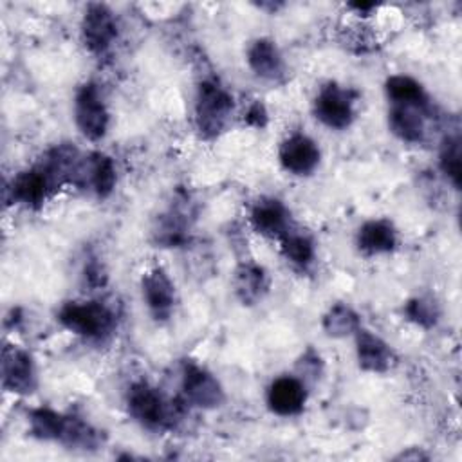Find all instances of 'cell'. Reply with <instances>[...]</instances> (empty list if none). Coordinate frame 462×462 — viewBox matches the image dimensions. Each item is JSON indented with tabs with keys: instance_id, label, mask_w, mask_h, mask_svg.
Segmentation results:
<instances>
[{
	"instance_id": "29",
	"label": "cell",
	"mask_w": 462,
	"mask_h": 462,
	"mask_svg": "<svg viewBox=\"0 0 462 462\" xmlns=\"http://www.w3.org/2000/svg\"><path fill=\"white\" fill-rule=\"evenodd\" d=\"M85 282L92 287H97V285H103L105 283V273L101 269V265L97 262H88L85 265V274H83Z\"/></svg>"
},
{
	"instance_id": "1",
	"label": "cell",
	"mask_w": 462,
	"mask_h": 462,
	"mask_svg": "<svg viewBox=\"0 0 462 462\" xmlns=\"http://www.w3.org/2000/svg\"><path fill=\"white\" fill-rule=\"evenodd\" d=\"M58 321L72 334L103 341L116 328V314L101 301H67L58 310Z\"/></svg>"
},
{
	"instance_id": "17",
	"label": "cell",
	"mask_w": 462,
	"mask_h": 462,
	"mask_svg": "<svg viewBox=\"0 0 462 462\" xmlns=\"http://www.w3.org/2000/svg\"><path fill=\"white\" fill-rule=\"evenodd\" d=\"M356 245L365 254H386L397 245V231L390 220H366L356 233Z\"/></svg>"
},
{
	"instance_id": "10",
	"label": "cell",
	"mask_w": 462,
	"mask_h": 462,
	"mask_svg": "<svg viewBox=\"0 0 462 462\" xmlns=\"http://www.w3.org/2000/svg\"><path fill=\"white\" fill-rule=\"evenodd\" d=\"M2 383L4 388L27 395L32 393L38 384L36 366L29 352L18 346H5L2 354Z\"/></svg>"
},
{
	"instance_id": "30",
	"label": "cell",
	"mask_w": 462,
	"mask_h": 462,
	"mask_svg": "<svg viewBox=\"0 0 462 462\" xmlns=\"http://www.w3.org/2000/svg\"><path fill=\"white\" fill-rule=\"evenodd\" d=\"M350 7L356 9L357 13H368V11H372L375 5H374V4H352Z\"/></svg>"
},
{
	"instance_id": "25",
	"label": "cell",
	"mask_w": 462,
	"mask_h": 462,
	"mask_svg": "<svg viewBox=\"0 0 462 462\" xmlns=\"http://www.w3.org/2000/svg\"><path fill=\"white\" fill-rule=\"evenodd\" d=\"M60 442L70 449L72 448L74 449H94L99 446L101 437H99V431L94 430L88 422L81 420L79 417L67 415Z\"/></svg>"
},
{
	"instance_id": "26",
	"label": "cell",
	"mask_w": 462,
	"mask_h": 462,
	"mask_svg": "<svg viewBox=\"0 0 462 462\" xmlns=\"http://www.w3.org/2000/svg\"><path fill=\"white\" fill-rule=\"evenodd\" d=\"M439 168L455 189L460 188V139L446 135L439 152Z\"/></svg>"
},
{
	"instance_id": "27",
	"label": "cell",
	"mask_w": 462,
	"mask_h": 462,
	"mask_svg": "<svg viewBox=\"0 0 462 462\" xmlns=\"http://www.w3.org/2000/svg\"><path fill=\"white\" fill-rule=\"evenodd\" d=\"M404 314L408 316L410 321L417 323L422 328H431L440 316L439 305L426 296H417L413 300H410L404 307Z\"/></svg>"
},
{
	"instance_id": "16",
	"label": "cell",
	"mask_w": 462,
	"mask_h": 462,
	"mask_svg": "<svg viewBox=\"0 0 462 462\" xmlns=\"http://www.w3.org/2000/svg\"><path fill=\"white\" fill-rule=\"evenodd\" d=\"M249 69L265 81H283L285 61L278 45L271 38H256L247 49Z\"/></svg>"
},
{
	"instance_id": "13",
	"label": "cell",
	"mask_w": 462,
	"mask_h": 462,
	"mask_svg": "<svg viewBox=\"0 0 462 462\" xmlns=\"http://www.w3.org/2000/svg\"><path fill=\"white\" fill-rule=\"evenodd\" d=\"M54 186L40 164L16 173L9 184L13 202L29 209H38L47 200Z\"/></svg>"
},
{
	"instance_id": "18",
	"label": "cell",
	"mask_w": 462,
	"mask_h": 462,
	"mask_svg": "<svg viewBox=\"0 0 462 462\" xmlns=\"http://www.w3.org/2000/svg\"><path fill=\"white\" fill-rule=\"evenodd\" d=\"M426 110L408 105H392L388 110V128L402 143H420L426 135Z\"/></svg>"
},
{
	"instance_id": "7",
	"label": "cell",
	"mask_w": 462,
	"mask_h": 462,
	"mask_svg": "<svg viewBox=\"0 0 462 462\" xmlns=\"http://www.w3.org/2000/svg\"><path fill=\"white\" fill-rule=\"evenodd\" d=\"M117 182V171L112 157L94 152L81 157L78 170L74 173L72 184L92 191L97 199H106L112 195Z\"/></svg>"
},
{
	"instance_id": "3",
	"label": "cell",
	"mask_w": 462,
	"mask_h": 462,
	"mask_svg": "<svg viewBox=\"0 0 462 462\" xmlns=\"http://www.w3.org/2000/svg\"><path fill=\"white\" fill-rule=\"evenodd\" d=\"M357 94L334 81L323 85L312 103L316 119L330 130H345L356 119Z\"/></svg>"
},
{
	"instance_id": "21",
	"label": "cell",
	"mask_w": 462,
	"mask_h": 462,
	"mask_svg": "<svg viewBox=\"0 0 462 462\" xmlns=\"http://www.w3.org/2000/svg\"><path fill=\"white\" fill-rule=\"evenodd\" d=\"M153 236L159 245L164 247H177L186 242L188 238V218L186 211L180 209L179 204L171 206L168 211H164L153 227Z\"/></svg>"
},
{
	"instance_id": "9",
	"label": "cell",
	"mask_w": 462,
	"mask_h": 462,
	"mask_svg": "<svg viewBox=\"0 0 462 462\" xmlns=\"http://www.w3.org/2000/svg\"><path fill=\"white\" fill-rule=\"evenodd\" d=\"M278 159L285 171L303 177L310 175L318 168L321 152L312 137L305 134H292L282 141Z\"/></svg>"
},
{
	"instance_id": "15",
	"label": "cell",
	"mask_w": 462,
	"mask_h": 462,
	"mask_svg": "<svg viewBox=\"0 0 462 462\" xmlns=\"http://www.w3.org/2000/svg\"><path fill=\"white\" fill-rule=\"evenodd\" d=\"M356 357L359 366L372 374L388 372L395 363L393 348L383 337L361 327L356 332Z\"/></svg>"
},
{
	"instance_id": "28",
	"label": "cell",
	"mask_w": 462,
	"mask_h": 462,
	"mask_svg": "<svg viewBox=\"0 0 462 462\" xmlns=\"http://www.w3.org/2000/svg\"><path fill=\"white\" fill-rule=\"evenodd\" d=\"M245 123L251 125V126H256V128L265 126V123H267V110H265V106H263L260 101L253 103V105L247 108V112H245Z\"/></svg>"
},
{
	"instance_id": "23",
	"label": "cell",
	"mask_w": 462,
	"mask_h": 462,
	"mask_svg": "<svg viewBox=\"0 0 462 462\" xmlns=\"http://www.w3.org/2000/svg\"><path fill=\"white\" fill-rule=\"evenodd\" d=\"M67 415L58 413L52 408H36L29 415V430L31 435L40 440H54L60 442Z\"/></svg>"
},
{
	"instance_id": "11",
	"label": "cell",
	"mask_w": 462,
	"mask_h": 462,
	"mask_svg": "<svg viewBox=\"0 0 462 462\" xmlns=\"http://www.w3.org/2000/svg\"><path fill=\"white\" fill-rule=\"evenodd\" d=\"M141 292L150 314L157 321H164L171 316L175 307V285L164 269L153 267L146 271L141 278Z\"/></svg>"
},
{
	"instance_id": "19",
	"label": "cell",
	"mask_w": 462,
	"mask_h": 462,
	"mask_svg": "<svg viewBox=\"0 0 462 462\" xmlns=\"http://www.w3.org/2000/svg\"><path fill=\"white\" fill-rule=\"evenodd\" d=\"M384 94L392 105H408L428 110V94L411 76L393 74L384 81Z\"/></svg>"
},
{
	"instance_id": "5",
	"label": "cell",
	"mask_w": 462,
	"mask_h": 462,
	"mask_svg": "<svg viewBox=\"0 0 462 462\" xmlns=\"http://www.w3.org/2000/svg\"><path fill=\"white\" fill-rule=\"evenodd\" d=\"M126 408L130 417L139 422L143 428L159 430L171 422V411L175 406L166 402L157 388L150 386L144 381L134 383L126 393Z\"/></svg>"
},
{
	"instance_id": "14",
	"label": "cell",
	"mask_w": 462,
	"mask_h": 462,
	"mask_svg": "<svg viewBox=\"0 0 462 462\" xmlns=\"http://www.w3.org/2000/svg\"><path fill=\"white\" fill-rule=\"evenodd\" d=\"M251 226L267 238H282L291 231V213L287 206L273 197L258 199L249 213Z\"/></svg>"
},
{
	"instance_id": "4",
	"label": "cell",
	"mask_w": 462,
	"mask_h": 462,
	"mask_svg": "<svg viewBox=\"0 0 462 462\" xmlns=\"http://www.w3.org/2000/svg\"><path fill=\"white\" fill-rule=\"evenodd\" d=\"M74 123L79 134L88 141H99L106 135L110 114L99 87L92 81L83 83L74 96Z\"/></svg>"
},
{
	"instance_id": "2",
	"label": "cell",
	"mask_w": 462,
	"mask_h": 462,
	"mask_svg": "<svg viewBox=\"0 0 462 462\" xmlns=\"http://www.w3.org/2000/svg\"><path fill=\"white\" fill-rule=\"evenodd\" d=\"M233 112L231 94L213 79H204L197 87L195 123L202 137L213 139L220 135Z\"/></svg>"
},
{
	"instance_id": "6",
	"label": "cell",
	"mask_w": 462,
	"mask_h": 462,
	"mask_svg": "<svg viewBox=\"0 0 462 462\" xmlns=\"http://www.w3.org/2000/svg\"><path fill=\"white\" fill-rule=\"evenodd\" d=\"M180 386L186 401L197 408H218L226 399L220 381L209 370L191 361L184 363Z\"/></svg>"
},
{
	"instance_id": "20",
	"label": "cell",
	"mask_w": 462,
	"mask_h": 462,
	"mask_svg": "<svg viewBox=\"0 0 462 462\" xmlns=\"http://www.w3.org/2000/svg\"><path fill=\"white\" fill-rule=\"evenodd\" d=\"M233 285H235V292H236L238 300L244 305H254L267 292L269 280H267L263 267L247 262L236 269Z\"/></svg>"
},
{
	"instance_id": "12",
	"label": "cell",
	"mask_w": 462,
	"mask_h": 462,
	"mask_svg": "<svg viewBox=\"0 0 462 462\" xmlns=\"http://www.w3.org/2000/svg\"><path fill=\"white\" fill-rule=\"evenodd\" d=\"M269 410L280 417L298 415L307 402V388L303 379L296 375H280L271 381L265 393Z\"/></svg>"
},
{
	"instance_id": "8",
	"label": "cell",
	"mask_w": 462,
	"mask_h": 462,
	"mask_svg": "<svg viewBox=\"0 0 462 462\" xmlns=\"http://www.w3.org/2000/svg\"><path fill=\"white\" fill-rule=\"evenodd\" d=\"M117 38V22L105 4H88L81 18V40L92 54H105Z\"/></svg>"
},
{
	"instance_id": "24",
	"label": "cell",
	"mask_w": 462,
	"mask_h": 462,
	"mask_svg": "<svg viewBox=\"0 0 462 462\" xmlns=\"http://www.w3.org/2000/svg\"><path fill=\"white\" fill-rule=\"evenodd\" d=\"M282 254L283 258L292 263L298 269H307L316 256V249H314V242L310 236H307L305 233H296V231H289L285 233L282 238Z\"/></svg>"
},
{
	"instance_id": "22",
	"label": "cell",
	"mask_w": 462,
	"mask_h": 462,
	"mask_svg": "<svg viewBox=\"0 0 462 462\" xmlns=\"http://www.w3.org/2000/svg\"><path fill=\"white\" fill-rule=\"evenodd\" d=\"M321 327L330 337H346L357 332L361 327L357 312L346 303H334L325 312L321 319Z\"/></svg>"
}]
</instances>
